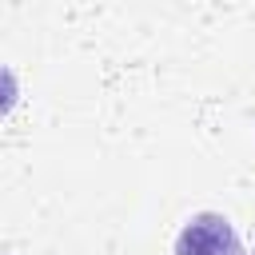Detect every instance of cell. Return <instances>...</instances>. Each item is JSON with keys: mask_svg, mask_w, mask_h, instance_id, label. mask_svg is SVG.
I'll return each instance as SVG.
<instances>
[{"mask_svg": "<svg viewBox=\"0 0 255 255\" xmlns=\"http://www.w3.org/2000/svg\"><path fill=\"white\" fill-rule=\"evenodd\" d=\"M16 96H20V84H16V76H12L8 68H0V116H8V112H12Z\"/></svg>", "mask_w": 255, "mask_h": 255, "instance_id": "7a4b0ae2", "label": "cell"}, {"mask_svg": "<svg viewBox=\"0 0 255 255\" xmlns=\"http://www.w3.org/2000/svg\"><path fill=\"white\" fill-rule=\"evenodd\" d=\"M175 255H247L235 227L219 211L191 215L175 235Z\"/></svg>", "mask_w": 255, "mask_h": 255, "instance_id": "6da1fadb", "label": "cell"}]
</instances>
